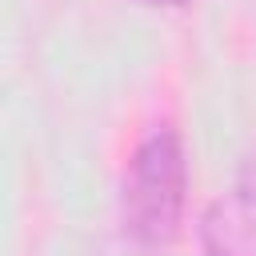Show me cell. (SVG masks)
<instances>
[{
	"label": "cell",
	"mask_w": 256,
	"mask_h": 256,
	"mask_svg": "<svg viewBox=\"0 0 256 256\" xmlns=\"http://www.w3.org/2000/svg\"><path fill=\"white\" fill-rule=\"evenodd\" d=\"M184 204H188L184 140H180V132L172 124H156L136 144V152L128 160V172H124V188H120L124 228L140 244L164 248L180 232Z\"/></svg>",
	"instance_id": "6da1fadb"
},
{
	"label": "cell",
	"mask_w": 256,
	"mask_h": 256,
	"mask_svg": "<svg viewBox=\"0 0 256 256\" xmlns=\"http://www.w3.org/2000/svg\"><path fill=\"white\" fill-rule=\"evenodd\" d=\"M204 256H256V144L240 160V172L224 196L200 216Z\"/></svg>",
	"instance_id": "7a4b0ae2"
},
{
	"label": "cell",
	"mask_w": 256,
	"mask_h": 256,
	"mask_svg": "<svg viewBox=\"0 0 256 256\" xmlns=\"http://www.w3.org/2000/svg\"><path fill=\"white\" fill-rule=\"evenodd\" d=\"M140 4H152V8H180L184 0H140Z\"/></svg>",
	"instance_id": "3957f363"
}]
</instances>
